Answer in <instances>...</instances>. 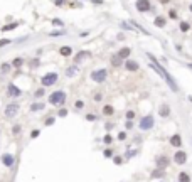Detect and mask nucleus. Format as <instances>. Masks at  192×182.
Returning a JSON list of instances; mask_svg holds the SVG:
<instances>
[{"label":"nucleus","mask_w":192,"mask_h":182,"mask_svg":"<svg viewBox=\"0 0 192 182\" xmlns=\"http://www.w3.org/2000/svg\"><path fill=\"white\" fill-rule=\"evenodd\" d=\"M147 56L150 57V63H152V68L155 69L157 73L160 74L162 78H164V79H165V81H167V83H169V86H170V89H172V91H177V89H179V88H177V84H175V81H174V78H172V76H170V74H169V73H167L165 69L162 68L160 64H158V61H157L155 57L152 56V54H147Z\"/></svg>","instance_id":"obj_1"},{"label":"nucleus","mask_w":192,"mask_h":182,"mask_svg":"<svg viewBox=\"0 0 192 182\" xmlns=\"http://www.w3.org/2000/svg\"><path fill=\"white\" fill-rule=\"evenodd\" d=\"M64 101H66V93L64 91H54L49 96V103L51 105H62Z\"/></svg>","instance_id":"obj_2"},{"label":"nucleus","mask_w":192,"mask_h":182,"mask_svg":"<svg viewBox=\"0 0 192 182\" xmlns=\"http://www.w3.org/2000/svg\"><path fill=\"white\" fill-rule=\"evenodd\" d=\"M106 76H108L106 69H96V71H93V73H91V79H93V81H96V83H103L104 79H106Z\"/></svg>","instance_id":"obj_3"},{"label":"nucleus","mask_w":192,"mask_h":182,"mask_svg":"<svg viewBox=\"0 0 192 182\" xmlns=\"http://www.w3.org/2000/svg\"><path fill=\"white\" fill-rule=\"evenodd\" d=\"M56 81H57V74L56 73H47V74H44L42 79H41L42 86H51V84H54Z\"/></svg>","instance_id":"obj_4"},{"label":"nucleus","mask_w":192,"mask_h":182,"mask_svg":"<svg viewBox=\"0 0 192 182\" xmlns=\"http://www.w3.org/2000/svg\"><path fill=\"white\" fill-rule=\"evenodd\" d=\"M153 123H155V121H153V116H152V115H147V116L142 118L140 128H142V130H150L152 126H153Z\"/></svg>","instance_id":"obj_5"},{"label":"nucleus","mask_w":192,"mask_h":182,"mask_svg":"<svg viewBox=\"0 0 192 182\" xmlns=\"http://www.w3.org/2000/svg\"><path fill=\"white\" fill-rule=\"evenodd\" d=\"M137 10L138 12H148L150 10V2H148V0H137Z\"/></svg>","instance_id":"obj_6"},{"label":"nucleus","mask_w":192,"mask_h":182,"mask_svg":"<svg viewBox=\"0 0 192 182\" xmlns=\"http://www.w3.org/2000/svg\"><path fill=\"white\" fill-rule=\"evenodd\" d=\"M17 111H19V105L12 103V105H9V106L5 108V116L12 118V116H15V115H17Z\"/></svg>","instance_id":"obj_7"},{"label":"nucleus","mask_w":192,"mask_h":182,"mask_svg":"<svg viewBox=\"0 0 192 182\" xmlns=\"http://www.w3.org/2000/svg\"><path fill=\"white\" fill-rule=\"evenodd\" d=\"M174 160L179 164V165H182V164H185L187 160V155H185V152H177L175 157H174Z\"/></svg>","instance_id":"obj_8"},{"label":"nucleus","mask_w":192,"mask_h":182,"mask_svg":"<svg viewBox=\"0 0 192 182\" xmlns=\"http://www.w3.org/2000/svg\"><path fill=\"white\" fill-rule=\"evenodd\" d=\"M157 165L160 167V169H165V167L169 165V157H165V155L157 157Z\"/></svg>","instance_id":"obj_9"},{"label":"nucleus","mask_w":192,"mask_h":182,"mask_svg":"<svg viewBox=\"0 0 192 182\" xmlns=\"http://www.w3.org/2000/svg\"><path fill=\"white\" fill-rule=\"evenodd\" d=\"M2 162H4V165L5 167H12L14 165V157L10 153H5V155L2 157Z\"/></svg>","instance_id":"obj_10"},{"label":"nucleus","mask_w":192,"mask_h":182,"mask_svg":"<svg viewBox=\"0 0 192 182\" xmlns=\"http://www.w3.org/2000/svg\"><path fill=\"white\" fill-rule=\"evenodd\" d=\"M9 94L14 96V98H17V96H20V89L17 88L15 84H9Z\"/></svg>","instance_id":"obj_11"},{"label":"nucleus","mask_w":192,"mask_h":182,"mask_svg":"<svg viewBox=\"0 0 192 182\" xmlns=\"http://www.w3.org/2000/svg\"><path fill=\"white\" fill-rule=\"evenodd\" d=\"M125 68L128 69V71H138V63H135V61H126L125 63Z\"/></svg>","instance_id":"obj_12"},{"label":"nucleus","mask_w":192,"mask_h":182,"mask_svg":"<svg viewBox=\"0 0 192 182\" xmlns=\"http://www.w3.org/2000/svg\"><path fill=\"white\" fill-rule=\"evenodd\" d=\"M130 54H131V49H130V47H123V49H120V51H118V56L121 57V59H126Z\"/></svg>","instance_id":"obj_13"},{"label":"nucleus","mask_w":192,"mask_h":182,"mask_svg":"<svg viewBox=\"0 0 192 182\" xmlns=\"http://www.w3.org/2000/svg\"><path fill=\"white\" fill-rule=\"evenodd\" d=\"M170 143H172V145H174V147H180V145H182L180 135H174V137H172V138H170Z\"/></svg>","instance_id":"obj_14"},{"label":"nucleus","mask_w":192,"mask_h":182,"mask_svg":"<svg viewBox=\"0 0 192 182\" xmlns=\"http://www.w3.org/2000/svg\"><path fill=\"white\" fill-rule=\"evenodd\" d=\"M89 56H91V52H89V51L78 52V56H76V63H78V61H81V59H84V57H89Z\"/></svg>","instance_id":"obj_15"},{"label":"nucleus","mask_w":192,"mask_h":182,"mask_svg":"<svg viewBox=\"0 0 192 182\" xmlns=\"http://www.w3.org/2000/svg\"><path fill=\"white\" fill-rule=\"evenodd\" d=\"M158 113H160V116H169V113H170V108H169L167 105H162V106H160V111H158Z\"/></svg>","instance_id":"obj_16"},{"label":"nucleus","mask_w":192,"mask_h":182,"mask_svg":"<svg viewBox=\"0 0 192 182\" xmlns=\"http://www.w3.org/2000/svg\"><path fill=\"white\" fill-rule=\"evenodd\" d=\"M78 66H71V68H68V71H66V74H68L69 78H71V76H74V74H78Z\"/></svg>","instance_id":"obj_17"},{"label":"nucleus","mask_w":192,"mask_h":182,"mask_svg":"<svg viewBox=\"0 0 192 182\" xmlns=\"http://www.w3.org/2000/svg\"><path fill=\"white\" fill-rule=\"evenodd\" d=\"M41 110H44V105L42 103H34L31 106V111H41Z\"/></svg>","instance_id":"obj_18"},{"label":"nucleus","mask_w":192,"mask_h":182,"mask_svg":"<svg viewBox=\"0 0 192 182\" xmlns=\"http://www.w3.org/2000/svg\"><path fill=\"white\" fill-rule=\"evenodd\" d=\"M111 64H113V66H120V64H121V57H120L118 54H115L113 59H111Z\"/></svg>","instance_id":"obj_19"},{"label":"nucleus","mask_w":192,"mask_h":182,"mask_svg":"<svg viewBox=\"0 0 192 182\" xmlns=\"http://www.w3.org/2000/svg\"><path fill=\"white\" fill-rule=\"evenodd\" d=\"M155 26L157 27H164V26H165V19H164V17H157V19H155Z\"/></svg>","instance_id":"obj_20"},{"label":"nucleus","mask_w":192,"mask_h":182,"mask_svg":"<svg viewBox=\"0 0 192 182\" xmlns=\"http://www.w3.org/2000/svg\"><path fill=\"white\" fill-rule=\"evenodd\" d=\"M179 181L180 182H191V179H189V175H187L185 172H182L180 175H179Z\"/></svg>","instance_id":"obj_21"},{"label":"nucleus","mask_w":192,"mask_h":182,"mask_svg":"<svg viewBox=\"0 0 192 182\" xmlns=\"http://www.w3.org/2000/svg\"><path fill=\"white\" fill-rule=\"evenodd\" d=\"M62 56H71V47H61V51H59Z\"/></svg>","instance_id":"obj_22"},{"label":"nucleus","mask_w":192,"mask_h":182,"mask_svg":"<svg viewBox=\"0 0 192 182\" xmlns=\"http://www.w3.org/2000/svg\"><path fill=\"white\" fill-rule=\"evenodd\" d=\"M103 113H104V115H113V106L106 105V106L103 108Z\"/></svg>","instance_id":"obj_23"},{"label":"nucleus","mask_w":192,"mask_h":182,"mask_svg":"<svg viewBox=\"0 0 192 182\" xmlns=\"http://www.w3.org/2000/svg\"><path fill=\"white\" fill-rule=\"evenodd\" d=\"M22 63H24V61H22V57H17L15 61L12 63V66H15V68H20V66H22Z\"/></svg>","instance_id":"obj_24"},{"label":"nucleus","mask_w":192,"mask_h":182,"mask_svg":"<svg viewBox=\"0 0 192 182\" xmlns=\"http://www.w3.org/2000/svg\"><path fill=\"white\" fill-rule=\"evenodd\" d=\"M180 31H182V32H187V31H189V24H187V22H182V24H180Z\"/></svg>","instance_id":"obj_25"},{"label":"nucleus","mask_w":192,"mask_h":182,"mask_svg":"<svg viewBox=\"0 0 192 182\" xmlns=\"http://www.w3.org/2000/svg\"><path fill=\"white\" fill-rule=\"evenodd\" d=\"M15 27H17V24H10V26H5L4 29H2V31L7 32V31H12V29H15Z\"/></svg>","instance_id":"obj_26"},{"label":"nucleus","mask_w":192,"mask_h":182,"mask_svg":"<svg viewBox=\"0 0 192 182\" xmlns=\"http://www.w3.org/2000/svg\"><path fill=\"white\" fill-rule=\"evenodd\" d=\"M7 44H10V39H0V47L7 46Z\"/></svg>","instance_id":"obj_27"},{"label":"nucleus","mask_w":192,"mask_h":182,"mask_svg":"<svg viewBox=\"0 0 192 182\" xmlns=\"http://www.w3.org/2000/svg\"><path fill=\"white\" fill-rule=\"evenodd\" d=\"M103 140H104V143H111V140H113V137H111V135H104V138H103Z\"/></svg>","instance_id":"obj_28"},{"label":"nucleus","mask_w":192,"mask_h":182,"mask_svg":"<svg viewBox=\"0 0 192 182\" xmlns=\"http://www.w3.org/2000/svg\"><path fill=\"white\" fill-rule=\"evenodd\" d=\"M162 175H164V172L162 170H155L153 174H152V177H162Z\"/></svg>","instance_id":"obj_29"},{"label":"nucleus","mask_w":192,"mask_h":182,"mask_svg":"<svg viewBox=\"0 0 192 182\" xmlns=\"http://www.w3.org/2000/svg\"><path fill=\"white\" fill-rule=\"evenodd\" d=\"M66 115H68V110H59L57 116H66Z\"/></svg>","instance_id":"obj_30"},{"label":"nucleus","mask_w":192,"mask_h":182,"mask_svg":"<svg viewBox=\"0 0 192 182\" xmlns=\"http://www.w3.org/2000/svg\"><path fill=\"white\" fill-rule=\"evenodd\" d=\"M125 126H126V130H130L131 126H133V121H131V120H128V121L125 123Z\"/></svg>","instance_id":"obj_31"},{"label":"nucleus","mask_w":192,"mask_h":182,"mask_svg":"<svg viewBox=\"0 0 192 182\" xmlns=\"http://www.w3.org/2000/svg\"><path fill=\"white\" fill-rule=\"evenodd\" d=\"M133 116H135L133 111H126V118H128V120H133Z\"/></svg>","instance_id":"obj_32"},{"label":"nucleus","mask_w":192,"mask_h":182,"mask_svg":"<svg viewBox=\"0 0 192 182\" xmlns=\"http://www.w3.org/2000/svg\"><path fill=\"white\" fill-rule=\"evenodd\" d=\"M111 155H113V150L106 148V150H104V157H111Z\"/></svg>","instance_id":"obj_33"},{"label":"nucleus","mask_w":192,"mask_h":182,"mask_svg":"<svg viewBox=\"0 0 192 182\" xmlns=\"http://www.w3.org/2000/svg\"><path fill=\"white\" fill-rule=\"evenodd\" d=\"M9 69H10V64H4V66H2V71H4V73H7Z\"/></svg>","instance_id":"obj_34"},{"label":"nucleus","mask_w":192,"mask_h":182,"mask_svg":"<svg viewBox=\"0 0 192 182\" xmlns=\"http://www.w3.org/2000/svg\"><path fill=\"white\" fill-rule=\"evenodd\" d=\"M51 36H64V31H57V32H51Z\"/></svg>","instance_id":"obj_35"},{"label":"nucleus","mask_w":192,"mask_h":182,"mask_svg":"<svg viewBox=\"0 0 192 182\" xmlns=\"http://www.w3.org/2000/svg\"><path fill=\"white\" fill-rule=\"evenodd\" d=\"M113 160H115V164H118V165H120V164H121V157L116 155V157H113Z\"/></svg>","instance_id":"obj_36"},{"label":"nucleus","mask_w":192,"mask_h":182,"mask_svg":"<svg viewBox=\"0 0 192 182\" xmlns=\"http://www.w3.org/2000/svg\"><path fill=\"white\" fill-rule=\"evenodd\" d=\"M125 138H126V133H125V132H121V133L118 135V140H125Z\"/></svg>","instance_id":"obj_37"},{"label":"nucleus","mask_w":192,"mask_h":182,"mask_svg":"<svg viewBox=\"0 0 192 182\" xmlns=\"http://www.w3.org/2000/svg\"><path fill=\"white\" fill-rule=\"evenodd\" d=\"M52 24H54V26H62V22L59 20V19H54V20H52Z\"/></svg>","instance_id":"obj_38"},{"label":"nucleus","mask_w":192,"mask_h":182,"mask_svg":"<svg viewBox=\"0 0 192 182\" xmlns=\"http://www.w3.org/2000/svg\"><path fill=\"white\" fill-rule=\"evenodd\" d=\"M31 137H32V138H36V137H39V130H34V132L31 133Z\"/></svg>","instance_id":"obj_39"},{"label":"nucleus","mask_w":192,"mask_h":182,"mask_svg":"<svg viewBox=\"0 0 192 182\" xmlns=\"http://www.w3.org/2000/svg\"><path fill=\"white\" fill-rule=\"evenodd\" d=\"M74 106H76V108H83V101H76Z\"/></svg>","instance_id":"obj_40"},{"label":"nucleus","mask_w":192,"mask_h":182,"mask_svg":"<svg viewBox=\"0 0 192 182\" xmlns=\"http://www.w3.org/2000/svg\"><path fill=\"white\" fill-rule=\"evenodd\" d=\"M52 123H54V118H49V120H47V121H46V125H47V126H51Z\"/></svg>","instance_id":"obj_41"},{"label":"nucleus","mask_w":192,"mask_h":182,"mask_svg":"<svg viewBox=\"0 0 192 182\" xmlns=\"http://www.w3.org/2000/svg\"><path fill=\"white\" fill-rule=\"evenodd\" d=\"M19 132H20V126L15 125V126H14V133H19Z\"/></svg>","instance_id":"obj_42"},{"label":"nucleus","mask_w":192,"mask_h":182,"mask_svg":"<svg viewBox=\"0 0 192 182\" xmlns=\"http://www.w3.org/2000/svg\"><path fill=\"white\" fill-rule=\"evenodd\" d=\"M42 94H44V91H42V89H39V91H36V98H37V96H42Z\"/></svg>","instance_id":"obj_43"},{"label":"nucleus","mask_w":192,"mask_h":182,"mask_svg":"<svg viewBox=\"0 0 192 182\" xmlns=\"http://www.w3.org/2000/svg\"><path fill=\"white\" fill-rule=\"evenodd\" d=\"M62 4H64V0H56V5H57V7H61Z\"/></svg>","instance_id":"obj_44"},{"label":"nucleus","mask_w":192,"mask_h":182,"mask_svg":"<svg viewBox=\"0 0 192 182\" xmlns=\"http://www.w3.org/2000/svg\"><path fill=\"white\" fill-rule=\"evenodd\" d=\"M86 118H88V120H89V121H93V120H94V118H96V116H94V115H88V116H86Z\"/></svg>","instance_id":"obj_45"},{"label":"nucleus","mask_w":192,"mask_h":182,"mask_svg":"<svg viewBox=\"0 0 192 182\" xmlns=\"http://www.w3.org/2000/svg\"><path fill=\"white\" fill-rule=\"evenodd\" d=\"M191 10H192V5H191Z\"/></svg>","instance_id":"obj_46"}]
</instances>
